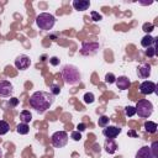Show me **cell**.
Returning a JSON list of instances; mask_svg holds the SVG:
<instances>
[{"label": "cell", "instance_id": "cell-1", "mask_svg": "<svg viewBox=\"0 0 158 158\" xmlns=\"http://www.w3.org/2000/svg\"><path fill=\"white\" fill-rule=\"evenodd\" d=\"M30 106L32 109H35L38 114H43L46 112L51 105L54 101V96L48 93V91H43V90H38L35 91L31 96H30Z\"/></svg>", "mask_w": 158, "mask_h": 158}, {"label": "cell", "instance_id": "cell-14", "mask_svg": "<svg viewBox=\"0 0 158 158\" xmlns=\"http://www.w3.org/2000/svg\"><path fill=\"white\" fill-rule=\"evenodd\" d=\"M104 148L105 151L109 153V154H114L117 149V144L116 142L114 141V138H106L105 139V144H104Z\"/></svg>", "mask_w": 158, "mask_h": 158}, {"label": "cell", "instance_id": "cell-22", "mask_svg": "<svg viewBox=\"0 0 158 158\" xmlns=\"http://www.w3.org/2000/svg\"><path fill=\"white\" fill-rule=\"evenodd\" d=\"M95 100V96L93 93H85L84 94V102L85 104H93Z\"/></svg>", "mask_w": 158, "mask_h": 158}, {"label": "cell", "instance_id": "cell-21", "mask_svg": "<svg viewBox=\"0 0 158 158\" xmlns=\"http://www.w3.org/2000/svg\"><path fill=\"white\" fill-rule=\"evenodd\" d=\"M109 121H110V118H109L107 116L101 115V116L99 117V120H98V123H99L100 127H106V126H109Z\"/></svg>", "mask_w": 158, "mask_h": 158}, {"label": "cell", "instance_id": "cell-12", "mask_svg": "<svg viewBox=\"0 0 158 158\" xmlns=\"http://www.w3.org/2000/svg\"><path fill=\"white\" fill-rule=\"evenodd\" d=\"M115 83H116V86H117L118 89H121V90H127V89L131 86L130 79H128L127 77H125V75H121V77L116 78Z\"/></svg>", "mask_w": 158, "mask_h": 158}, {"label": "cell", "instance_id": "cell-4", "mask_svg": "<svg viewBox=\"0 0 158 158\" xmlns=\"http://www.w3.org/2000/svg\"><path fill=\"white\" fill-rule=\"evenodd\" d=\"M135 109H136V114L139 117H142V118L149 117L152 115V112H153V105H152V102L148 101V100H146V99L138 100L137 104H136V106H135Z\"/></svg>", "mask_w": 158, "mask_h": 158}, {"label": "cell", "instance_id": "cell-17", "mask_svg": "<svg viewBox=\"0 0 158 158\" xmlns=\"http://www.w3.org/2000/svg\"><path fill=\"white\" fill-rule=\"evenodd\" d=\"M20 120H21V122H23V123H28V122H31V120H32V114H31L28 110H22L21 114H20Z\"/></svg>", "mask_w": 158, "mask_h": 158}, {"label": "cell", "instance_id": "cell-18", "mask_svg": "<svg viewBox=\"0 0 158 158\" xmlns=\"http://www.w3.org/2000/svg\"><path fill=\"white\" fill-rule=\"evenodd\" d=\"M144 128L148 133H156L157 132V123L153 121H146L144 122Z\"/></svg>", "mask_w": 158, "mask_h": 158}, {"label": "cell", "instance_id": "cell-7", "mask_svg": "<svg viewBox=\"0 0 158 158\" xmlns=\"http://www.w3.org/2000/svg\"><path fill=\"white\" fill-rule=\"evenodd\" d=\"M30 64H31V59H30V57L26 56V54H20V56H17L16 59H15V67H16L17 69H20V70L27 69V68L30 67Z\"/></svg>", "mask_w": 158, "mask_h": 158}, {"label": "cell", "instance_id": "cell-2", "mask_svg": "<svg viewBox=\"0 0 158 158\" xmlns=\"http://www.w3.org/2000/svg\"><path fill=\"white\" fill-rule=\"evenodd\" d=\"M62 78L64 80L65 84H69V85H77L78 83H80V73H79V69L72 64H67L63 67L62 69Z\"/></svg>", "mask_w": 158, "mask_h": 158}, {"label": "cell", "instance_id": "cell-3", "mask_svg": "<svg viewBox=\"0 0 158 158\" xmlns=\"http://www.w3.org/2000/svg\"><path fill=\"white\" fill-rule=\"evenodd\" d=\"M54 23H56V17L52 14L41 12L36 17V25L40 27V30H43V31L52 30L53 26H54Z\"/></svg>", "mask_w": 158, "mask_h": 158}, {"label": "cell", "instance_id": "cell-28", "mask_svg": "<svg viewBox=\"0 0 158 158\" xmlns=\"http://www.w3.org/2000/svg\"><path fill=\"white\" fill-rule=\"evenodd\" d=\"M60 93V88L58 86V85H56V84H52L51 85V94L53 95V96H56V95H58Z\"/></svg>", "mask_w": 158, "mask_h": 158}, {"label": "cell", "instance_id": "cell-25", "mask_svg": "<svg viewBox=\"0 0 158 158\" xmlns=\"http://www.w3.org/2000/svg\"><path fill=\"white\" fill-rule=\"evenodd\" d=\"M125 114H126V116H128V117H132L133 115H136V109H135V106H126V107H125Z\"/></svg>", "mask_w": 158, "mask_h": 158}, {"label": "cell", "instance_id": "cell-31", "mask_svg": "<svg viewBox=\"0 0 158 158\" xmlns=\"http://www.w3.org/2000/svg\"><path fill=\"white\" fill-rule=\"evenodd\" d=\"M49 63L52 65H58L59 64V59L57 57H52V58H49Z\"/></svg>", "mask_w": 158, "mask_h": 158}, {"label": "cell", "instance_id": "cell-13", "mask_svg": "<svg viewBox=\"0 0 158 158\" xmlns=\"http://www.w3.org/2000/svg\"><path fill=\"white\" fill-rule=\"evenodd\" d=\"M73 7L78 11H84V10H88L89 6H90V1L88 0H74L72 2Z\"/></svg>", "mask_w": 158, "mask_h": 158}, {"label": "cell", "instance_id": "cell-33", "mask_svg": "<svg viewBox=\"0 0 158 158\" xmlns=\"http://www.w3.org/2000/svg\"><path fill=\"white\" fill-rule=\"evenodd\" d=\"M17 102H19V100H17L16 98H12V99H10L9 105H11V106H16V105H17Z\"/></svg>", "mask_w": 158, "mask_h": 158}, {"label": "cell", "instance_id": "cell-23", "mask_svg": "<svg viewBox=\"0 0 158 158\" xmlns=\"http://www.w3.org/2000/svg\"><path fill=\"white\" fill-rule=\"evenodd\" d=\"M156 53H157L156 44H154V46H151V47H148V48L146 49V56H147V57H149V58L154 57V56H156Z\"/></svg>", "mask_w": 158, "mask_h": 158}, {"label": "cell", "instance_id": "cell-34", "mask_svg": "<svg viewBox=\"0 0 158 158\" xmlns=\"http://www.w3.org/2000/svg\"><path fill=\"white\" fill-rule=\"evenodd\" d=\"M128 136H133V137H136L137 135H136V133H135L133 131H130V132H128Z\"/></svg>", "mask_w": 158, "mask_h": 158}, {"label": "cell", "instance_id": "cell-35", "mask_svg": "<svg viewBox=\"0 0 158 158\" xmlns=\"http://www.w3.org/2000/svg\"><path fill=\"white\" fill-rule=\"evenodd\" d=\"M2 157V151H1V148H0V158Z\"/></svg>", "mask_w": 158, "mask_h": 158}, {"label": "cell", "instance_id": "cell-30", "mask_svg": "<svg viewBox=\"0 0 158 158\" xmlns=\"http://www.w3.org/2000/svg\"><path fill=\"white\" fill-rule=\"evenodd\" d=\"M70 137H72L74 141H80V139H81V135H80L79 131H73V132L70 133Z\"/></svg>", "mask_w": 158, "mask_h": 158}, {"label": "cell", "instance_id": "cell-9", "mask_svg": "<svg viewBox=\"0 0 158 158\" xmlns=\"http://www.w3.org/2000/svg\"><path fill=\"white\" fill-rule=\"evenodd\" d=\"M14 91V86L10 81L7 80H0V96L2 98H7L12 94Z\"/></svg>", "mask_w": 158, "mask_h": 158}, {"label": "cell", "instance_id": "cell-10", "mask_svg": "<svg viewBox=\"0 0 158 158\" xmlns=\"http://www.w3.org/2000/svg\"><path fill=\"white\" fill-rule=\"evenodd\" d=\"M120 132H121V128L116 126H106L102 130V135L106 138H115L116 136H118Z\"/></svg>", "mask_w": 158, "mask_h": 158}, {"label": "cell", "instance_id": "cell-32", "mask_svg": "<svg viewBox=\"0 0 158 158\" xmlns=\"http://www.w3.org/2000/svg\"><path fill=\"white\" fill-rule=\"evenodd\" d=\"M85 128H86V125H85V123H79V125L77 126V131H79V132H83Z\"/></svg>", "mask_w": 158, "mask_h": 158}, {"label": "cell", "instance_id": "cell-19", "mask_svg": "<svg viewBox=\"0 0 158 158\" xmlns=\"http://www.w3.org/2000/svg\"><path fill=\"white\" fill-rule=\"evenodd\" d=\"M16 131H17V133H20V135H27V133L30 132L28 123H23V122L19 123L17 127H16Z\"/></svg>", "mask_w": 158, "mask_h": 158}, {"label": "cell", "instance_id": "cell-26", "mask_svg": "<svg viewBox=\"0 0 158 158\" xmlns=\"http://www.w3.org/2000/svg\"><path fill=\"white\" fill-rule=\"evenodd\" d=\"M115 80H116V77H115L112 73H107V74L105 75V81H106L107 84H112V83H115Z\"/></svg>", "mask_w": 158, "mask_h": 158}, {"label": "cell", "instance_id": "cell-11", "mask_svg": "<svg viewBox=\"0 0 158 158\" xmlns=\"http://www.w3.org/2000/svg\"><path fill=\"white\" fill-rule=\"evenodd\" d=\"M137 75H138V78H141V79H147V78L151 75V65H149L148 63L141 64V65L137 68Z\"/></svg>", "mask_w": 158, "mask_h": 158}, {"label": "cell", "instance_id": "cell-6", "mask_svg": "<svg viewBox=\"0 0 158 158\" xmlns=\"http://www.w3.org/2000/svg\"><path fill=\"white\" fill-rule=\"evenodd\" d=\"M99 51V43L98 42H85L81 46L80 54L83 56H94Z\"/></svg>", "mask_w": 158, "mask_h": 158}, {"label": "cell", "instance_id": "cell-15", "mask_svg": "<svg viewBox=\"0 0 158 158\" xmlns=\"http://www.w3.org/2000/svg\"><path fill=\"white\" fill-rule=\"evenodd\" d=\"M135 158H153L152 152H151V148H149L148 146H143V147H141V148L137 151Z\"/></svg>", "mask_w": 158, "mask_h": 158}, {"label": "cell", "instance_id": "cell-24", "mask_svg": "<svg viewBox=\"0 0 158 158\" xmlns=\"http://www.w3.org/2000/svg\"><path fill=\"white\" fill-rule=\"evenodd\" d=\"M149 148H151V152H152L153 158H158V142H157V141H154Z\"/></svg>", "mask_w": 158, "mask_h": 158}, {"label": "cell", "instance_id": "cell-8", "mask_svg": "<svg viewBox=\"0 0 158 158\" xmlns=\"http://www.w3.org/2000/svg\"><path fill=\"white\" fill-rule=\"evenodd\" d=\"M156 90H157V85H156L153 81H151V80H144V81H142L141 85H139V91H141V94H143V95L153 94Z\"/></svg>", "mask_w": 158, "mask_h": 158}, {"label": "cell", "instance_id": "cell-27", "mask_svg": "<svg viewBox=\"0 0 158 158\" xmlns=\"http://www.w3.org/2000/svg\"><path fill=\"white\" fill-rule=\"evenodd\" d=\"M153 28H154V25H153V23H151V22H146V23L143 25V31H144V32H147V33L152 32V31H153Z\"/></svg>", "mask_w": 158, "mask_h": 158}, {"label": "cell", "instance_id": "cell-16", "mask_svg": "<svg viewBox=\"0 0 158 158\" xmlns=\"http://www.w3.org/2000/svg\"><path fill=\"white\" fill-rule=\"evenodd\" d=\"M157 42V38L156 37H152L151 35H146L142 40H141V46L144 47V48H148L151 46H154Z\"/></svg>", "mask_w": 158, "mask_h": 158}, {"label": "cell", "instance_id": "cell-20", "mask_svg": "<svg viewBox=\"0 0 158 158\" xmlns=\"http://www.w3.org/2000/svg\"><path fill=\"white\" fill-rule=\"evenodd\" d=\"M9 130H10L9 123H7L6 121H4V120H0V136H2V135H5V133H7V132H9Z\"/></svg>", "mask_w": 158, "mask_h": 158}, {"label": "cell", "instance_id": "cell-29", "mask_svg": "<svg viewBox=\"0 0 158 158\" xmlns=\"http://www.w3.org/2000/svg\"><path fill=\"white\" fill-rule=\"evenodd\" d=\"M90 15H91V20L93 21H100V20H102V16L99 12H96V11H91Z\"/></svg>", "mask_w": 158, "mask_h": 158}, {"label": "cell", "instance_id": "cell-5", "mask_svg": "<svg viewBox=\"0 0 158 158\" xmlns=\"http://www.w3.org/2000/svg\"><path fill=\"white\" fill-rule=\"evenodd\" d=\"M51 141L56 148H62L68 143V133L65 131H57L52 135Z\"/></svg>", "mask_w": 158, "mask_h": 158}]
</instances>
